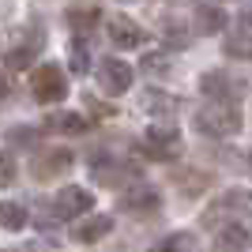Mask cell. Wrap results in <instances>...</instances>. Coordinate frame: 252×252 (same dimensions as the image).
Segmentation results:
<instances>
[{
	"label": "cell",
	"mask_w": 252,
	"mask_h": 252,
	"mask_svg": "<svg viewBox=\"0 0 252 252\" xmlns=\"http://www.w3.org/2000/svg\"><path fill=\"white\" fill-rule=\"evenodd\" d=\"M192 125H196V132H203V136H211V139H230V136L241 132L245 117H241V109L230 105V102H211L192 117Z\"/></svg>",
	"instance_id": "obj_1"
},
{
	"label": "cell",
	"mask_w": 252,
	"mask_h": 252,
	"mask_svg": "<svg viewBox=\"0 0 252 252\" xmlns=\"http://www.w3.org/2000/svg\"><path fill=\"white\" fill-rule=\"evenodd\" d=\"M245 215H252V192L233 189V192H226V196H219V200L207 203L203 226H207V230H219V226H226V222H241Z\"/></svg>",
	"instance_id": "obj_2"
},
{
	"label": "cell",
	"mask_w": 252,
	"mask_h": 252,
	"mask_svg": "<svg viewBox=\"0 0 252 252\" xmlns=\"http://www.w3.org/2000/svg\"><path fill=\"white\" fill-rule=\"evenodd\" d=\"M139 155L151 162H173L181 155V132L173 125H155L139 139Z\"/></svg>",
	"instance_id": "obj_3"
},
{
	"label": "cell",
	"mask_w": 252,
	"mask_h": 252,
	"mask_svg": "<svg viewBox=\"0 0 252 252\" xmlns=\"http://www.w3.org/2000/svg\"><path fill=\"white\" fill-rule=\"evenodd\" d=\"M31 94L34 102L42 105H57L68 98V79H64V72L57 68V64H38L31 75Z\"/></svg>",
	"instance_id": "obj_4"
},
{
	"label": "cell",
	"mask_w": 252,
	"mask_h": 252,
	"mask_svg": "<svg viewBox=\"0 0 252 252\" xmlns=\"http://www.w3.org/2000/svg\"><path fill=\"white\" fill-rule=\"evenodd\" d=\"M94 75H98V91H102V94L121 98V94L132 91V75L136 72H132V64L121 61V57H105V61H98Z\"/></svg>",
	"instance_id": "obj_5"
},
{
	"label": "cell",
	"mask_w": 252,
	"mask_h": 252,
	"mask_svg": "<svg viewBox=\"0 0 252 252\" xmlns=\"http://www.w3.org/2000/svg\"><path fill=\"white\" fill-rule=\"evenodd\" d=\"M72 166H75V155L68 147H45L31 158V177L34 181H53V177H64Z\"/></svg>",
	"instance_id": "obj_6"
},
{
	"label": "cell",
	"mask_w": 252,
	"mask_h": 252,
	"mask_svg": "<svg viewBox=\"0 0 252 252\" xmlns=\"http://www.w3.org/2000/svg\"><path fill=\"white\" fill-rule=\"evenodd\" d=\"M91 207H94V196H91L83 185H64V189L53 196L49 215L53 219H83Z\"/></svg>",
	"instance_id": "obj_7"
},
{
	"label": "cell",
	"mask_w": 252,
	"mask_h": 252,
	"mask_svg": "<svg viewBox=\"0 0 252 252\" xmlns=\"http://www.w3.org/2000/svg\"><path fill=\"white\" fill-rule=\"evenodd\" d=\"M200 94L211 98V102L237 105L245 98V83H241V79H233L230 72H203L200 75Z\"/></svg>",
	"instance_id": "obj_8"
},
{
	"label": "cell",
	"mask_w": 252,
	"mask_h": 252,
	"mask_svg": "<svg viewBox=\"0 0 252 252\" xmlns=\"http://www.w3.org/2000/svg\"><path fill=\"white\" fill-rule=\"evenodd\" d=\"M42 49H45V34H42V27H31V31H27L19 42L8 49V68H15V72H19V68H31L34 57H38Z\"/></svg>",
	"instance_id": "obj_9"
},
{
	"label": "cell",
	"mask_w": 252,
	"mask_h": 252,
	"mask_svg": "<svg viewBox=\"0 0 252 252\" xmlns=\"http://www.w3.org/2000/svg\"><path fill=\"white\" fill-rule=\"evenodd\" d=\"M105 31H109L113 49H139V45H143V27L132 23L128 15H113V19L105 23Z\"/></svg>",
	"instance_id": "obj_10"
},
{
	"label": "cell",
	"mask_w": 252,
	"mask_h": 252,
	"mask_svg": "<svg viewBox=\"0 0 252 252\" xmlns=\"http://www.w3.org/2000/svg\"><path fill=\"white\" fill-rule=\"evenodd\" d=\"M121 211L125 215H158L162 211V196H158L155 189H147V185H139V189H132V192H125L121 196Z\"/></svg>",
	"instance_id": "obj_11"
},
{
	"label": "cell",
	"mask_w": 252,
	"mask_h": 252,
	"mask_svg": "<svg viewBox=\"0 0 252 252\" xmlns=\"http://www.w3.org/2000/svg\"><path fill=\"white\" fill-rule=\"evenodd\" d=\"M252 249V233L241 222H226L215 230V252H249Z\"/></svg>",
	"instance_id": "obj_12"
},
{
	"label": "cell",
	"mask_w": 252,
	"mask_h": 252,
	"mask_svg": "<svg viewBox=\"0 0 252 252\" xmlns=\"http://www.w3.org/2000/svg\"><path fill=\"white\" fill-rule=\"evenodd\" d=\"M109 230H113V219H109V215H91V219H79V222H75L72 241H79V245H94V241H102Z\"/></svg>",
	"instance_id": "obj_13"
},
{
	"label": "cell",
	"mask_w": 252,
	"mask_h": 252,
	"mask_svg": "<svg viewBox=\"0 0 252 252\" xmlns=\"http://www.w3.org/2000/svg\"><path fill=\"white\" fill-rule=\"evenodd\" d=\"M91 173H94V181H98V185H105V189H113V185H121L125 177H132L136 169H128L125 162H117V158H98Z\"/></svg>",
	"instance_id": "obj_14"
},
{
	"label": "cell",
	"mask_w": 252,
	"mask_h": 252,
	"mask_svg": "<svg viewBox=\"0 0 252 252\" xmlns=\"http://www.w3.org/2000/svg\"><path fill=\"white\" fill-rule=\"evenodd\" d=\"M45 128H49V132H57V136H79V132L87 128V117H83V113H68V109H61V113H49Z\"/></svg>",
	"instance_id": "obj_15"
},
{
	"label": "cell",
	"mask_w": 252,
	"mask_h": 252,
	"mask_svg": "<svg viewBox=\"0 0 252 252\" xmlns=\"http://www.w3.org/2000/svg\"><path fill=\"white\" fill-rule=\"evenodd\" d=\"M226 27V11L215 8V4H200L196 8V31L200 34H219Z\"/></svg>",
	"instance_id": "obj_16"
},
{
	"label": "cell",
	"mask_w": 252,
	"mask_h": 252,
	"mask_svg": "<svg viewBox=\"0 0 252 252\" xmlns=\"http://www.w3.org/2000/svg\"><path fill=\"white\" fill-rule=\"evenodd\" d=\"M98 19H102V8H98V4H75V8H68V23H72L75 34H79V31L87 34Z\"/></svg>",
	"instance_id": "obj_17"
},
{
	"label": "cell",
	"mask_w": 252,
	"mask_h": 252,
	"mask_svg": "<svg viewBox=\"0 0 252 252\" xmlns=\"http://www.w3.org/2000/svg\"><path fill=\"white\" fill-rule=\"evenodd\" d=\"M27 207L23 203H15V200H4L0 203V230H23L27 226Z\"/></svg>",
	"instance_id": "obj_18"
},
{
	"label": "cell",
	"mask_w": 252,
	"mask_h": 252,
	"mask_svg": "<svg viewBox=\"0 0 252 252\" xmlns=\"http://www.w3.org/2000/svg\"><path fill=\"white\" fill-rule=\"evenodd\" d=\"M192 249H196V237L181 230V233H169V237H162V241H158L151 252H192Z\"/></svg>",
	"instance_id": "obj_19"
},
{
	"label": "cell",
	"mask_w": 252,
	"mask_h": 252,
	"mask_svg": "<svg viewBox=\"0 0 252 252\" xmlns=\"http://www.w3.org/2000/svg\"><path fill=\"white\" fill-rule=\"evenodd\" d=\"M226 57L252 61V34H230V38H226Z\"/></svg>",
	"instance_id": "obj_20"
},
{
	"label": "cell",
	"mask_w": 252,
	"mask_h": 252,
	"mask_svg": "<svg viewBox=\"0 0 252 252\" xmlns=\"http://www.w3.org/2000/svg\"><path fill=\"white\" fill-rule=\"evenodd\" d=\"M4 139H8L11 147H34V143H38V128H31V125L8 128V132H4Z\"/></svg>",
	"instance_id": "obj_21"
},
{
	"label": "cell",
	"mask_w": 252,
	"mask_h": 252,
	"mask_svg": "<svg viewBox=\"0 0 252 252\" xmlns=\"http://www.w3.org/2000/svg\"><path fill=\"white\" fill-rule=\"evenodd\" d=\"M87 68H91V53H87V45H83V42H75V45H72V72L83 75Z\"/></svg>",
	"instance_id": "obj_22"
},
{
	"label": "cell",
	"mask_w": 252,
	"mask_h": 252,
	"mask_svg": "<svg viewBox=\"0 0 252 252\" xmlns=\"http://www.w3.org/2000/svg\"><path fill=\"white\" fill-rule=\"evenodd\" d=\"M11 181H15V158L0 151V185H11Z\"/></svg>",
	"instance_id": "obj_23"
},
{
	"label": "cell",
	"mask_w": 252,
	"mask_h": 252,
	"mask_svg": "<svg viewBox=\"0 0 252 252\" xmlns=\"http://www.w3.org/2000/svg\"><path fill=\"white\" fill-rule=\"evenodd\" d=\"M143 68H147V72H166V57H147Z\"/></svg>",
	"instance_id": "obj_24"
},
{
	"label": "cell",
	"mask_w": 252,
	"mask_h": 252,
	"mask_svg": "<svg viewBox=\"0 0 252 252\" xmlns=\"http://www.w3.org/2000/svg\"><path fill=\"white\" fill-rule=\"evenodd\" d=\"M87 105H91V113H94V117H109V113H113V109H109V105L94 102V98H87Z\"/></svg>",
	"instance_id": "obj_25"
},
{
	"label": "cell",
	"mask_w": 252,
	"mask_h": 252,
	"mask_svg": "<svg viewBox=\"0 0 252 252\" xmlns=\"http://www.w3.org/2000/svg\"><path fill=\"white\" fill-rule=\"evenodd\" d=\"M8 94H11V83H8V75L0 72V102H4V98H8Z\"/></svg>",
	"instance_id": "obj_26"
},
{
	"label": "cell",
	"mask_w": 252,
	"mask_h": 252,
	"mask_svg": "<svg viewBox=\"0 0 252 252\" xmlns=\"http://www.w3.org/2000/svg\"><path fill=\"white\" fill-rule=\"evenodd\" d=\"M241 19H245V27H252V4H249L245 11H241Z\"/></svg>",
	"instance_id": "obj_27"
},
{
	"label": "cell",
	"mask_w": 252,
	"mask_h": 252,
	"mask_svg": "<svg viewBox=\"0 0 252 252\" xmlns=\"http://www.w3.org/2000/svg\"><path fill=\"white\" fill-rule=\"evenodd\" d=\"M245 158H249V166H252V151H249V155H245Z\"/></svg>",
	"instance_id": "obj_28"
},
{
	"label": "cell",
	"mask_w": 252,
	"mask_h": 252,
	"mask_svg": "<svg viewBox=\"0 0 252 252\" xmlns=\"http://www.w3.org/2000/svg\"><path fill=\"white\" fill-rule=\"evenodd\" d=\"M4 252H23V249H4Z\"/></svg>",
	"instance_id": "obj_29"
}]
</instances>
